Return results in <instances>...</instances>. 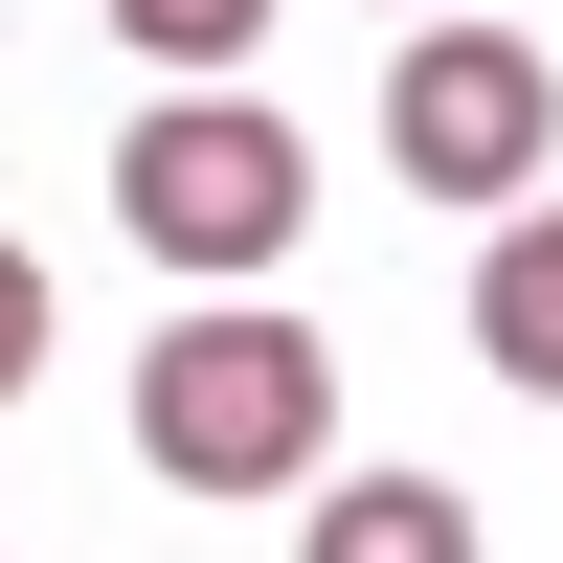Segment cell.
Instances as JSON below:
<instances>
[{"label": "cell", "mask_w": 563, "mask_h": 563, "mask_svg": "<svg viewBox=\"0 0 563 563\" xmlns=\"http://www.w3.org/2000/svg\"><path fill=\"white\" fill-rule=\"evenodd\" d=\"M474 361H496L519 406H563V180H541V203L474 249Z\"/></svg>", "instance_id": "cell-4"}, {"label": "cell", "mask_w": 563, "mask_h": 563, "mask_svg": "<svg viewBox=\"0 0 563 563\" xmlns=\"http://www.w3.org/2000/svg\"><path fill=\"white\" fill-rule=\"evenodd\" d=\"M294 563H474V496L451 474H316V541Z\"/></svg>", "instance_id": "cell-5"}, {"label": "cell", "mask_w": 563, "mask_h": 563, "mask_svg": "<svg viewBox=\"0 0 563 563\" xmlns=\"http://www.w3.org/2000/svg\"><path fill=\"white\" fill-rule=\"evenodd\" d=\"M113 45L158 90H249V45H271V0H113Z\"/></svg>", "instance_id": "cell-6"}, {"label": "cell", "mask_w": 563, "mask_h": 563, "mask_svg": "<svg viewBox=\"0 0 563 563\" xmlns=\"http://www.w3.org/2000/svg\"><path fill=\"white\" fill-rule=\"evenodd\" d=\"M23 384H45V271L0 249V406H23Z\"/></svg>", "instance_id": "cell-7"}, {"label": "cell", "mask_w": 563, "mask_h": 563, "mask_svg": "<svg viewBox=\"0 0 563 563\" xmlns=\"http://www.w3.org/2000/svg\"><path fill=\"white\" fill-rule=\"evenodd\" d=\"M113 225L180 271V316H203V294H249V271H294V225H316V135L249 113V90H158V113L113 135Z\"/></svg>", "instance_id": "cell-2"}, {"label": "cell", "mask_w": 563, "mask_h": 563, "mask_svg": "<svg viewBox=\"0 0 563 563\" xmlns=\"http://www.w3.org/2000/svg\"><path fill=\"white\" fill-rule=\"evenodd\" d=\"M0 563H23V541H0Z\"/></svg>", "instance_id": "cell-9"}, {"label": "cell", "mask_w": 563, "mask_h": 563, "mask_svg": "<svg viewBox=\"0 0 563 563\" xmlns=\"http://www.w3.org/2000/svg\"><path fill=\"white\" fill-rule=\"evenodd\" d=\"M384 23H474V0H384Z\"/></svg>", "instance_id": "cell-8"}, {"label": "cell", "mask_w": 563, "mask_h": 563, "mask_svg": "<svg viewBox=\"0 0 563 563\" xmlns=\"http://www.w3.org/2000/svg\"><path fill=\"white\" fill-rule=\"evenodd\" d=\"M316 451H339V339L271 294H203L158 316V361H135V474L180 496H316Z\"/></svg>", "instance_id": "cell-1"}, {"label": "cell", "mask_w": 563, "mask_h": 563, "mask_svg": "<svg viewBox=\"0 0 563 563\" xmlns=\"http://www.w3.org/2000/svg\"><path fill=\"white\" fill-rule=\"evenodd\" d=\"M541 135H563V68L519 23H406V68H384V180L406 203H496L519 225L541 203Z\"/></svg>", "instance_id": "cell-3"}]
</instances>
